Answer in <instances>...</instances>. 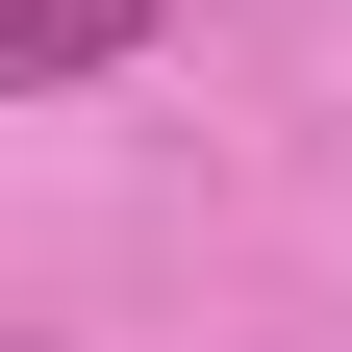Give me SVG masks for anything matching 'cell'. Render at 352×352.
I'll use <instances>...</instances> for the list:
<instances>
[{
	"instance_id": "cell-1",
	"label": "cell",
	"mask_w": 352,
	"mask_h": 352,
	"mask_svg": "<svg viewBox=\"0 0 352 352\" xmlns=\"http://www.w3.org/2000/svg\"><path fill=\"white\" fill-rule=\"evenodd\" d=\"M176 0H0V101H51V76H126Z\"/></svg>"
}]
</instances>
